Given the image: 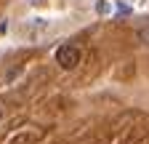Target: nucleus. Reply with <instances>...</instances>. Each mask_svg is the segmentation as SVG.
Instances as JSON below:
<instances>
[{
  "mask_svg": "<svg viewBox=\"0 0 149 144\" xmlns=\"http://www.w3.org/2000/svg\"><path fill=\"white\" fill-rule=\"evenodd\" d=\"M80 59H83V53L74 43H64V45L56 48V62H59L61 69H74L80 64Z\"/></svg>",
  "mask_w": 149,
  "mask_h": 144,
  "instance_id": "f257e3e1",
  "label": "nucleus"
},
{
  "mask_svg": "<svg viewBox=\"0 0 149 144\" xmlns=\"http://www.w3.org/2000/svg\"><path fill=\"white\" fill-rule=\"evenodd\" d=\"M48 27H51V22L43 19V16H32L29 22H24V32H29V35H43Z\"/></svg>",
  "mask_w": 149,
  "mask_h": 144,
  "instance_id": "f03ea898",
  "label": "nucleus"
},
{
  "mask_svg": "<svg viewBox=\"0 0 149 144\" xmlns=\"http://www.w3.org/2000/svg\"><path fill=\"white\" fill-rule=\"evenodd\" d=\"M136 40H139L141 45H146V48H149V22H144V24H139V27H136Z\"/></svg>",
  "mask_w": 149,
  "mask_h": 144,
  "instance_id": "7ed1b4c3",
  "label": "nucleus"
},
{
  "mask_svg": "<svg viewBox=\"0 0 149 144\" xmlns=\"http://www.w3.org/2000/svg\"><path fill=\"white\" fill-rule=\"evenodd\" d=\"M24 3H29V6H43L45 0H24Z\"/></svg>",
  "mask_w": 149,
  "mask_h": 144,
  "instance_id": "20e7f679",
  "label": "nucleus"
},
{
  "mask_svg": "<svg viewBox=\"0 0 149 144\" xmlns=\"http://www.w3.org/2000/svg\"><path fill=\"white\" fill-rule=\"evenodd\" d=\"M0 117H3V110H0Z\"/></svg>",
  "mask_w": 149,
  "mask_h": 144,
  "instance_id": "39448f33",
  "label": "nucleus"
}]
</instances>
